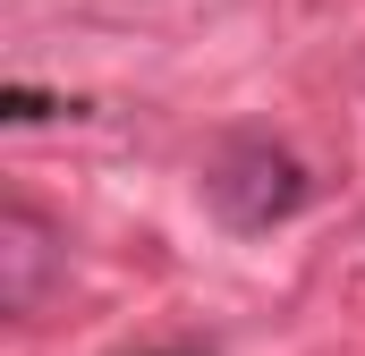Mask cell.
I'll return each instance as SVG.
<instances>
[{"label": "cell", "instance_id": "cell-1", "mask_svg": "<svg viewBox=\"0 0 365 356\" xmlns=\"http://www.w3.org/2000/svg\"><path fill=\"white\" fill-rule=\"evenodd\" d=\"M306 178L280 145H230L212 170H204V204L230 221V229H272L280 212H297Z\"/></svg>", "mask_w": 365, "mask_h": 356}]
</instances>
